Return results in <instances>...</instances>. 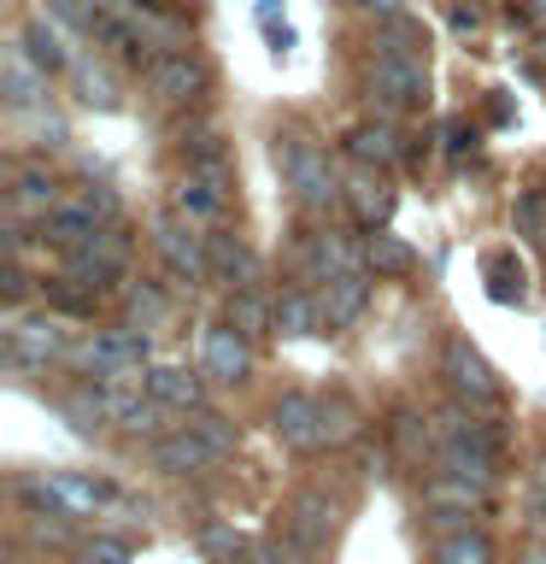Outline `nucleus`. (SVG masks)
I'll return each mask as SVG.
<instances>
[{
	"mask_svg": "<svg viewBox=\"0 0 546 564\" xmlns=\"http://www.w3.org/2000/svg\"><path fill=\"white\" fill-rule=\"evenodd\" d=\"M153 247H159V259H165V271L176 276V282H200V276H211V247L194 236V224H176V218H165L153 229Z\"/></svg>",
	"mask_w": 546,
	"mask_h": 564,
	"instance_id": "obj_4",
	"label": "nucleus"
},
{
	"mask_svg": "<svg viewBox=\"0 0 546 564\" xmlns=\"http://www.w3.org/2000/svg\"><path fill=\"white\" fill-rule=\"evenodd\" d=\"M417 264V253L405 247L400 236H387V229H370L364 236V271H376V276H405Z\"/></svg>",
	"mask_w": 546,
	"mask_h": 564,
	"instance_id": "obj_22",
	"label": "nucleus"
},
{
	"mask_svg": "<svg viewBox=\"0 0 546 564\" xmlns=\"http://www.w3.org/2000/svg\"><path fill=\"white\" fill-rule=\"evenodd\" d=\"M188 430H194V435H206L223 458H236V441H241V435H236V423H229V417H218V412H194Z\"/></svg>",
	"mask_w": 546,
	"mask_h": 564,
	"instance_id": "obj_35",
	"label": "nucleus"
},
{
	"mask_svg": "<svg viewBox=\"0 0 546 564\" xmlns=\"http://www.w3.org/2000/svg\"><path fill=\"white\" fill-rule=\"evenodd\" d=\"M447 388L465 405H500V382H493V370L482 365V352H476L470 341L447 347Z\"/></svg>",
	"mask_w": 546,
	"mask_h": 564,
	"instance_id": "obj_9",
	"label": "nucleus"
},
{
	"mask_svg": "<svg viewBox=\"0 0 546 564\" xmlns=\"http://www.w3.org/2000/svg\"><path fill=\"white\" fill-rule=\"evenodd\" d=\"M476 24H482V12H476V7H458L452 12V30H476Z\"/></svg>",
	"mask_w": 546,
	"mask_h": 564,
	"instance_id": "obj_41",
	"label": "nucleus"
},
{
	"mask_svg": "<svg viewBox=\"0 0 546 564\" xmlns=\"http://www.w3.org/2000/svg\"><path fill=\"white\" fill-rule=\"evenodd\" d=\"M200 553L218 558V564H247V553H253V546H247L229 523H200Z\"/></svg>",
	"mask_w": 546,
	"mask_h": 564,
	"instance_id": "obj_29",
	"label": "nucleus"
},
{
	"mask_svg": "<svg viewBox=\"0 0 546 564\" xmlns=\"http://www.w3.org/2000/svg\"><path fill=\"white\" fill-rule=\"evenodd\" d=\"M364 300H370V271H352V276L324 282V312H329V324H352V317L364 312Z\"/></svg>",
	"mask_w": 546,
	"mask_h": 564,
	"instance_id": "obj_21",
	"label": "nucleus"
},
{
	"mask_svg": "<svg viewBox=\"0 0 546 564\" xmlns=\"http://www.w3.org/2000/svg\"><path fill=\"white\" fill-rule=\"evenodd\" d=\"M183 159H188L194 176H206V183H218V188L236 183V176H229V148H223V135H211V130L188 135V141H183Z\"/></svg>",
	"mask_w": 546,
	"mask_h": 564,
	"instance_id": "obj_18",
	"label": "nucleus"
},
{
	"mask_svg": "<svg viewBox=\"0 0 546 564\" xmlns=\"http://www.w3.org/2000/svg\"><path fill=\"white\" fill-rule=\"evenodd\" d=\"M429 500H435L440 511H482V506H488V488H476V482H465V476H447V470H440L435 482H429Z\"/></svg>",
	"mask_w": 546,
	"mask_h": 564,
	"instance_id": "obj_27",
	"label": "nucleus"
},
{
	"mask_svg": "<svg viewBox=\"0 0 546 564\" xmlns=\"http://www.w3.org/2000/svg\"><path fill=\"white\" fill-rule=\"evenodd\" d=\"M229 324H236L247 341H259V335H271V329H276V306L241 289V294H229Z\"/></svg>",
	"mask_w": 546,
	"mask_h": 564,
	"instance_id": "obj_25",
	"label": "nucleus"
},
{
	"mask_svg": "<svg viewBox=\"0 0 546 564\" xmlns=\"http://www.w3.org/2000/svg\"><path fill=\"white\" fill-rule=\"evenodd\" d=\"M247 564H294V558L282 553L276 541H264V546H253V553H247Z\"/></svg>",
	"mask_w": 546,
	"mask_h": 564,
	"instance_id": "obj_39",
	"label": "nucleus"
},
{
	"mask_svg": "<svg viewBox=\"0 0 546 564\" xmlns=\"http://www.w3.org/2000/svg\"><path fill=\"white\" fill-rule=\"evenodd\" d=\"M540 59H546V42H540Z\"/></svg>",
	"mask_w": 546,
	"mask_h": 564,
	"instance_id": "obj_47",
	"label": "nucleus"
},
{
	"mask_svg": "<svg viewBox=\"0 0 546 564\" xmlns=\"http://www.w3.org/2000/svg\"><path fill=\"white\" fill-rule=\"evenodd\" d=\"M335 523H341V506L329 500V494L317 488H299L288 506H282V529H288V541L299 546V553H317V546H329Z\"/></svg>",
	"mask_w": 546,
	"mask_h": 564,
	"instance_id": "obj_3",
	"label": "nucleus"
},
{
	"mask_svg": "<svg viewBox=\"0 0 546 564\" xmlns=\"http://www.w3.org/2000/svg\"><path fill=\"white\" fill-rule=\"evenodd\" d=\"M211 465H223V453L194 430H171L153 441V470H165V476H200Z\"/></svg>",
	"mask_w": 546,
	"mask_h": 564,
	"instance_id": "obj_8",
	"label": "nucleus"
},
{
	"mask_svg": "<svg viewBox=\"0 0 546 564\" xmlns=\"http://www.w3.org/2000/svg\"><path fill=\"white\" fill-rule=\"evenodd\" d=\"M47 18L65 30H77V35H95L106 12H95V0H47Z\"/></svg>",
	"mask_w": 546,
	"mask_h": 564,
	"instance_id": "obj_33",
	"label": "nucleus"
},
{
	"mask_svg": "<svg viewBox=\"0 0 546 564\" xmlns=\"http://www.w3.org/2000/svg\"><path fill=\"white\" fill-rule=\"evenodd\" d=\"M65 324L59 317H18V324L7 329V352L12 365H47L53 352H65Z\"/></svg>",
	"mask_w": 546,
	"mask_h": 564,
	"instance_id": "obj_11",
	"label": "nucleus"
},
{
	"mask_svg": "<svg viewBox=\"0 0 546 564\" xmlns=\"http://www.w3.org/2000/svg\"><path fill=\"white\" fill-rule=\"evenodd\" d=\"M123 312H130V329H159V317H165V294H159L153 282H135V289L123 294Z\"/></svg>",
	"mask_w": 546,
	"mask_h": 564,
	"instance_id": "obj_32",
	"label": "nucleus"
},
{
	"mask_svg": "<svg viewBox=\"0 0 546 564\" xmlns=\"http://www.w3.org/2000/svg\"><path fill=\"white\" fill-rule=\"evenodd\" d=\"M488 276H493V300H505V306H511V300H517V306L528 300V289H523V264L493 259V264H488Z\"/></svg>",
	"mask_w": 546,
	"mask_h": 564,
	"instance_id": "obj_36",
	"label": "nucleus"
},
{
	"mask_svg": "<svg viewBox=\"0 0 546 564\" xmlns=\"http://www.w3.org/2000/svg\"><path fill=\"white\" fill-rule=\"evenodd\" d=\"M211 276L218 282H253L259 276V259L247 253V241L241 236H211Z\"/></svg>",
	"mask_w": 546,
	"mask_h": 564,
	"instance_id": "obj_23",
	"label": "nucleus"
},
{
	"mask_svg": "<svg viewBox=\"0 0 546 564\" xmlns=\"http://www.w3.org/2000/svg\"><path fill=\"white\" fill-rule=\"evenodd\" d=\"M59 412L70 417V430H100L106 423V400H100V388H70V394L59 400Z\"/></svg>",
	"mask_w": 546,
	"mask_h": 564,
	"instance_id": "obj_30",
	"label": "nucleus"
},
{
	"mask_svg": "<svg viewBox=\"0 0 546 564\" xmlns=\"http://www.w3.org/2000/svg\"><path fill=\"white\" fill-rule=\"evenodd\" d=\"M387 435H394V447L400 458H412V465H423L429 453H440V441L423 430V417L417 412H394V423H387Z\"/></svg>",
	"mask_w": 546,
	"mask_h": 564,
	"instance_id": "obj_26",
	"label": "nucleus"
},
{
	"mask_svg": "<svg viewBox=\"0 0 546 564\" xmlns=\"http://www.w3.org/2000/svg\"><path fill=\"white\" fill-rule=\"evenodd\" d=\"M528 12H535V24L546 30V0H528Z\"/></svg>",
	"mask_w": 546,
	"mask_h": 564,
	"instance_id": "obj_44",
	"label": "nucleus"
},
{
	"mask_svg": "<svg viewBox=\"0 0 546 564\" xmlns=\"http://www.w3.org/2000/svg\"><path fill=\"white\" fill-rule=\"evenodd\" d=\"M359 435H364V412L347 394H329L324 400V447H347Z\"/></svg>",
	"mask_w": 546,
	"mask_h": 564,
	"instance_id": "obj_24",
	"label": "nucleus"
},
{
	"mask_svg": "<svg viewBox=\"0 0 546 564\" xmlns=\"http://www.w3.org/2000/svg\"><path fill=\"white\" fill-rule=\"evenodd\" d=\"M83 564H130V541H118V535H95L83 546Z\"/></svg>",
	"mask_w": 546,
	"mask_h": 564,
	"instance_id": "obj_37",
	"label": "nucleus"
},
{
	"mask_svg": "<svg viewBox=\"0 0 546 564\" xmlns=\"http://www.w3.org/2000/svg\"><path fill=\"white\" fill-rule=\"evenodd\" d=\"M18 47H24L42 70H70V65H77V53L65 47V30L53 24L47 12H42V18H30V24H24V42H18Z\"/></svg>",
	"mask_w": 546,
	"mask_h": 564,
	"instance_id": "obj_17",
	"label": "nucleus"
},
{
	"mask_svg": "<svg viewBox=\"0 0 546 564\" xmlns=\"http://www.w3.org/2000/svg\"><path fill=\"white\" fill-rule=\"evenodd\" d=\"M135 7H159V0H135Z\"/></svg>",
	"mask_w": 546,
	"mask_h": 564,
	"instance_id": "obj_46",
	"label": "nucleus"
},
{
	"mask_svg": "<svg viewBox=\"0 0 546 564\" xmlns=\"http://www.w3.org/2000/svg\"><path fill=\"white\" fill-rule=\"evenodd\" d=\"M364 7H376V12H394V7H400V0H364Z\"/></svg>",
	"mask_w": 546,
	"mask_h": 564,
	"instance_id": "obj_45",
	"label": "nucleus"
},
{
	"mask_svg": "<svg viewBox=\"0 0 546 564\" xmlns=\"http://www.w3.org/2000/svg\"><path fill=\"white\" fill-rule=\"evenodd\" d=\"M171 206H176V218L194 224V229H211V224H223L229 218V188L218 183H206V176H183V183L171 188Z\"/></svg>",
	"mask_w": 546,
	"mask_h": 564,
	"instance_id": "obj_12",
	"label": "nucleus"
},
{
	"mask_svg": "<svg viewBox=\"0 0 546 564\" xmlns=\"http://www.w3.org/2000/svg\"><path fill=\"white\" fill-rule=\"evenodd\" d=\"M276 159H282V176H288L294 200L306 212H329L335 200H341V183L329 176V159L312 148L306 135H282L276 141Z\"/></svg>",
	"mask_w": 546,
	"mask_h": 564,
	"instance_id": "obj_1",
	"label": "nucleus"
},
{
	"mask_svg": "<svg viewBox=\"0 0 546 564\" xmlns=\"http://www.w3.org/2000/svg\"><path fill=\"white\" fill-rule=\"evenodd\" d=\"M30 494H42L47 511H65V518H95V511L112 500L100 482H88V476H77V470H47Z\"/></svg>",
	"mask_w": 546,
	"mask_h": 564,
	"instance_id": "obj_7",
	"label": "nucleus"
},
{
	"mask_svg": "<svg viewBox=\"0 0 546 564\" xmlns=\"http://www.w3.org/2000/svg\"><path fill=\"white\" fill-rule=\"evenodd\" d=\"M7 300H12V306L24 300V271H18V264H7Z\"/></svg>",
	"mask_w": 546,
	"mask_h": 564,
	"instance_id": "obj_40",
	"label": "nucleus"
},
{
	"mask_svg": "<svg viewBox=\"0 0 546 564\" xmlns=\"http://www.w3.org/2000/svg\"><path fill=\"white\" fill-rule=\"evenodd\" d=\"M329 324V312H324V300H312L306 289H288L276 300V329L282 335H317Z\"/></svg>",
	"mask_w": 546,
	"mask_h": 564,
	"instance_id": "obj_20",
	"label": "nucleus"
},
{
	"mask_svg": "<svg viewBox=\"0 0 546 564\" xmlns=\"http://www.w3.org/2000/svg\"><path fill=\"white\" fill-rule=\"evenodd\" d=\"M148 88L165 106H188V100L206 95V65L194 59V53H159L148 65Z\"/></svg>",
	"mask_w": 546,
	"mask_h": 564,
	"instance_id": "obj_6",
	"label": "nucleus"
},
{
	"mask_svg": "<svg viewBox=\"0 0 546 564\" xmlns=\"http://www.w3.org/2000/svg\"><path fill=\"white\" fill-rule=\"evenodd\" d=\"M276 12H282V0H259V24H264V30L276 24Z\"/></svg>",
	"mask_w": 546,
	"mask_h": 564,
	"instance_id": "obj_43",
	"label": "nucleus"
},
{
	"mask_svg": "<svg viewBox=\"0 0 546 564\" xmlns=\"http://www.w3.org/2000/svg\"><path fill=\"white\" fill-rule=\"evenodd\" d=\"M347 200H352V212H359L370 229H382L387 212H394V188H387V176L376 165H359L347 176Z\"/></svg>",
	"mask_w": 546,
	"mask_h": 564,
	"instance_id": "obj_15",
	"label": "nucleus"
},
{
	"mask_svg": "<svg viewBox=\"0 0 546 564\" xmlns=\"http://www.w3.org/2000/svg\"><path fill=\"white\" fill-rule=\"evenodd\" d=\"M440 564H493V553L476 529H458V535L440 541Z\"/></svg>",
	"mask_w": 546,
	"mask_h": 564,
	"instance_id": "obj_34",
	"label": "nucleus"
},
{
	"mask_svg": "<svg viewBox=\"0 0 546 564\" xmlns=\"http://www.w3.org/2000/svg\"><path fill=\"white\" fill-rule=\"evenodd\" d=\"M100 218H95V212H88L83 200H70V206H53V212H42V241H53V247H65V253H70V247H83L88 236H100Z\"/></svg>",
	"mask_w": 546,
	"mask_h": 564,
	"instance_id": "obj_16",
	"label": "nucleus"
},
{
	"mask_svg": "<svg viewBox=\"0 0 546 564\" xmlns=\"http://www.w3.org/2000/svg\"><path fill=\"white\" fill-rule=\"evenodd\" d=\"M200 365H206V377H218V382H241L247 370H253V347H247V335H241L236 324L206 329V341H200Z\"/></svg>",
	"mask_w": 546,
	"mask_h": 564,
	"instance_id": "obj_13",
	"label": "nucleus"
},
{
	"mask_svg": "<svg viewBox=\"0 0 546 564\" xmlns=\"http://www.w3.org/2000/svg\"><path fill=\"white\" fill-rule=\"evenodd\" d=\"M370 88L382 100V112H400V106H423L429 95V70H423V53H376V65H370Z\"/></svg>",
	"mask_w": 546,
	"mask_h": 564,
	"instance_id": "obj_2",
	"label": "nucleus"
},
{
	"mask_svg": "<svg viewBox=\"0 0 546 564\" xmlns=\"http://www.w3.org/2000/svg\"><path fill=\"white\" fill-rule=\"evenodd\" d=\"M77 200H83L88 212H95V218H100V224H118V212H123V206H118V194H112V188H106V183H88V188L77 194Z\"/></svg>",
	"mask_w": 546,
	"mask_h": 564,
	"instance_id": "obj_38",
	"label": "nucleus"
},
{
	"mask_svg": "<svg viewBox=\"0 0 546 564\" xmlns=\"http://www.w3.org/2000/svg\"><path fill=\"white\" fill-rule=\"evenodd\" d=\"M465 141H470L465 123H447V148H452V153H465Z\"/></svg>",
	"mask_w": 546,
	"mask_h": 564,
	"instance_id": "obj_42",
	"label": "nucleus"
},
{
	"mask_svg": "<svg viewBox=\"0 0 546 564\" xmlns=\"http://www.w3.org/2000/svg\"><path fill=\"white\" fill-rule=\"evenodd\" d=\"M70 83H77V100H88V106H118V83L100 59H77L70 65Z\"/></svg>",
	"mask_w": 546,
	"mask_h": 564,
	"instance_id": "obj_28",
	"label": "nucleus"
},
{
	"mask_svg": "<svg viewBox=\"0 0 546 564\" xmlns=\"http://www.w3.org/2000/svg\"><path fill=\"white\" fill-rule=\"evenodd\" d=\"M364 271V247H352L347 236H312V247L299 253V276L306 282H335V276H352Z\"/></svg>",
	"mask_w": 546,
	"mask_h": 564,
	"instance_id": "obj_10",
	"label": "nucleus"
},
{
	"mask_svg": "<svg viewBox=\"0 0 546 564\" xmlns=\"http://www.w3.org/2000/svg\"><path fill=\"white\" fill-rule=\"evenodd\" d=\"M347 153L359 159V165H394V159L405 153L400 148V135H394V123H359V130L347 135Z\"/></svg>",
	"mask_w": 546,
	"mask_h": 564,
	"instance_id": "obj_19",
	"label": "nucleus"
},
{
	"mask_svg": "<svg viewBox=\"0 0 546 564\" xmlns=\"http://www.w3.org/2000/svg\"><path fill=\"white\" fill-rule=\"evenodd\" d=\"M148 394L159 405H183V412H206V382L183 365H148Z\"/></svg>",
	"mask_w": 546,
	"mask_h": 564,
	"instance_id": "obj_14",
	"label": "nucleus"
},
{
	"mask_svg": "<svg viewBox=\"0 0 546 564\" xmlns=\"http://www.w3.org/2000/svg\"><path fill=\"white\" fill-rule=\"evenodd\" d=\"M271 430L282 447H324V400L317 394H282L271 405Z\"/></svg>",
	"mask_w": 546,
	"mask_h": 564,
	"instance_id": "obj_5",
	"label": "nucleus"
},
{
	"mask_svg": "<svg viewBox=\"0 0 546 564\" xmlns=\"http://www.w3.org/2000/svg\"><path fill=\"white\" fill-rule=\"evenodd\" d=\"M53 176L42 165H30V171H18V188H12V206H24V212H53Z\"/></svg>",
	"mask_w": 546,
	"mask_h": 564,
	"instance_id": "obj_31",
	"label": "nucleus"
}]
</instances>
